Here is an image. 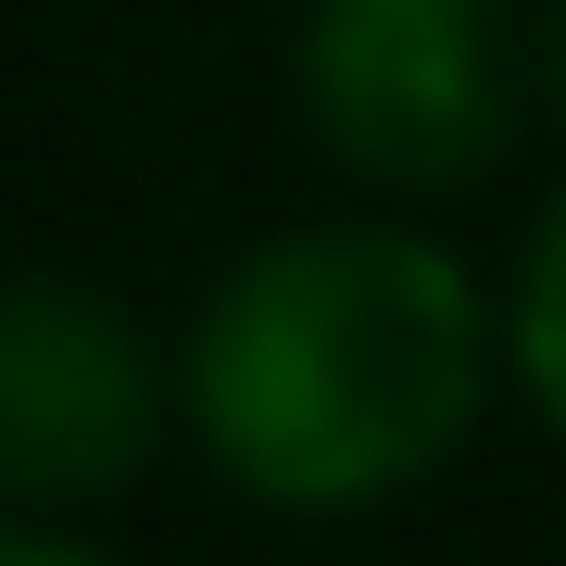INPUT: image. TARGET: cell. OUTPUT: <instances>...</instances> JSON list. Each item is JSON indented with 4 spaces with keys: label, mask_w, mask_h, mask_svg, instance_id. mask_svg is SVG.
<instances>
[{
    "label": "cell",
    "mask_w": 566,
    "mask_h": 566,
    "mask_svg": "<svg viewBox=\"0 0 566 566\" xmlns=\"http://www.w3.org/2000/svg\"><path fill=\"white\" fill-rule=\"evenodd\" d=\"M504 403V277L428 214L353 202L240 240L177 315V441L252 516H378Z\"/></svg>",
    "instance_id": "obj_1"
},
{
    "label": "cell",
    "mask_w": 566,
    "mask_h": 566,
    "mask_svg": "<svg viewBox=\"0 0 566 566\" xmlns=\"http://www.w3.org/2000/svg\"><path fill=\"white\" fill-rule=\"evenodd\" d=\"M290 114L353 177V202L428 214L491 189L542 114L516 0H303L290 13Z\"/></svg>",
    "instance_id": "obj_2"
},
{
    "label": "cell",
    "mask_w": 566,
    "mask_h": 566,
    "mask_svg": "<svg viewBox=\"0 0 566 566\" xmlns=\"http://www.w3.org/2000/svg\"><path fill=\"white\" fill-rule=\"evenodd\" d=\"M177 441V340L63 264H0V516H102Z\"/></svg>",
    "instance_id": "obj_3"
},
{
    "label": "cell",
    "mask_w": 566,
    "mask_h": 566,
    "mask_svg": "<svg viewBox=\"0 0 566 566\" xmlns=\"http://www.w3.org/2000/svg\"><path fill=\"white\" fill-rule=\"evenodd\" d=\"M504 390L528 403V428L566 453V189L528 214V240L504 264Z\"/></svg>",
    "instance_id": "obj_4"
},
{
    "label": "cell",
    "mask_w": 566,
    "mask_h": 566,
    "mask_svg": "<svg viewBox=\"0 0 566 566\" xmlns=\"http://www.w3.org/2000/svg\"><path fill=\"white\" fill-rule=\"evenodd\" d=\"M0 566H126L88 516H0Z\"/></svg>",
    "instance_id": "obj_5"
},
{
    "label": "cell",
    "mask_w": 566,
    "mask_h": 566,
    "mask_svg": "<svg viewBox=\"0 0 566 566\" xmlns=\"http://www.w3.org/2000/svg\"><path fill=\"white\" fill-rule=\"evenodd\" d=\"M528 76H542V114L566 126V0H542V13H528Z\"/></svg>",
    "instance_id": "obj_6"
}]
</instances>
